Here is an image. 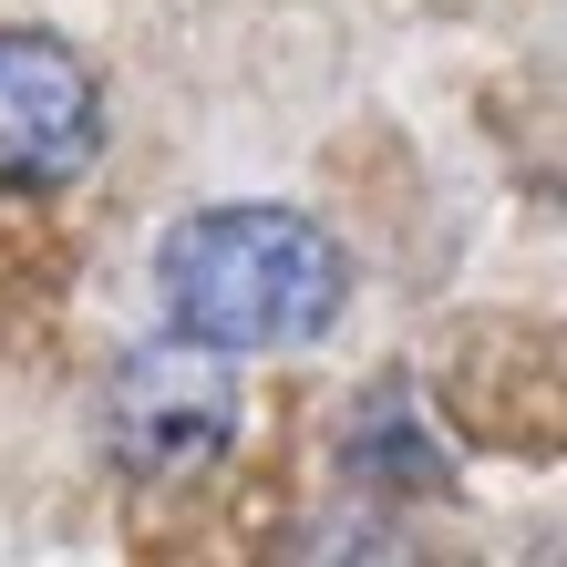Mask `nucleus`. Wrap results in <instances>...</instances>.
I'll use <instances>...</instances> for the list:
<instances>
[{
    "instance_id": "4",
    "label": "nucleus",
    "mask_w": 567,
    "mask_h": 567,
    "mask_svg": "<svg viewBox=\"0 0 567 567\" xmlns=\"http://www.w3.org/2000/svg\"><path fill=\"white\" fill-rule=\"evenodd\" d=\"M351 475L361 485H382V495H433L444 485V454L423 444V423H413V403H403V382H382L372 403L351 413Z\"/></svg>"
},
{
    "instance_id": "2",
    "label": "nucleus",
    "mask_w": 567,
    "mask_h": 567,
    "mask_svg": "<svg viewBox=\"0 0 567 567\" xmlns=\"http://www.w3.org/2000/svg\"><path fill=\"white\" fill-rule=\"evenodd\" d=\"M104 433H114V464L135 485H176L196 464H217L238 444V361L165 330V341H135L104 382Z\"/></svg>"
},
{
    "instance_id": "5",
    "label": "nucleus",
    "mask_w": 567,
    "mask_h": 567,
    "mask_svg": "<svg viewBox=\"0 0 567 567\" xmlns=\"http://www.w3.org/2000/svg\"><path fill=\"white\" fill-rule=\"evenodd\" d=\"M299 567H403V537L382 516H320L299 537Z\"/></svg>"
},
{
    "instance_id": "3",
    "label": "nucleus",
    "mask_w": 567,
    "mask_h": 567,
    "mask_svg": "<svg viewBox=\"0 0 567 567\" xmlns=\"http://www.w3.org/2000/svg\"><path fill=\"white\" fill-rule=\"evenodd\" d=\"M104 155V83L52 31H0V186L42 196Z\"/></svg>"
},
{
    "instance_id": "1",
    "label": "nucleus",
    "mask_w": 567,
    "mask_h": 567,
    "mask_svg": "<svg viewBox=\"0 0 567 567\" xmlns=\"http://www.w3.org/2000/svg\"><path fill=\"white\" fill-rule=\"evenodd\" d=\"M155 299L207 351H299L341 320L351 269L320 217L299 207H196L155 248Z\"/></svg>"
}]
</instances>
